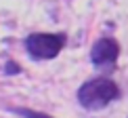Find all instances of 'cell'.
I'll return each instance as SVG.
<instances>
[{
  "label": "cell",
  "mask_w": 128,
  "mask_h": 118,
  "mask_svg": "<svg viewBox=\"0 0 128 118\" xmlns=\"http://www.w3.org/2000/svg\"><path fill=\"white\" fill-rule=\"evenodd\" d=\"M118 84L109 78H94L84 82L78 91V99L86 110H101L114 99H118Z\"/></svg>",
  "instance_id": "cell-1"
},
{
  "label": "cell",
  "mask_w": 128,
  "mask_h": 118,
  "mask_svg": "<svg viewBox=\"0 0 128 118\" xmlns=\"http://www.w3.org/2000/svg\"><path fill=\"white\" fill-rule=\"evenodd\" d=\"M65 44V36L63 34H30L28 40H25V46H28L30 57L38 59H52L57 57Z\"/></svg>",
  "instance_id": "cell-2"
},
{
  "label": "cell",
  "mask_w": 128,
  "mask_h": 118,
  "mask_svg": "<svg viewBox=\"0 0 128 118\" xmlns=\"http://www.w3.org/2000/svg\"><path fill=\"white\" fill-rule=\"evenodd\" d=\"M120 55V44L114 38H101L94 42L92 51H90V59L94 66H111Z\"/></svg>",
  "instance_id": "cell-3"
},
{
  "label": "cell",
  "mask_w": 128,
  "mask_h": 118,
  "mask_svg": "<svg viewBox=\"0 0 128 118\" xmlns=\"http://www.w3.org/2000/svg\"><path fill=\"white\" fill-rule=\"evenodd\" d=\"M17 114H21L23 118H50L48 114H42V112H32V110H25V108H19L15 110Z\"/></svg>",
  "instance_id": "cell-4"
},
{
  "label": "cell",
  "mask_w": 128,
  "mask_h": 118,
  "mask_svg": "<svg viewBox=\"0 0 128 118\" xmlns=\"http://www.w3.org/2000/svg\"><path fill=\"white\" fill-rule=\"evenodd\" d=\"M6 70H8V72H19V66H8Z\"/></svg>",
  "instance_id": "cell-5"
}]
</instances>
